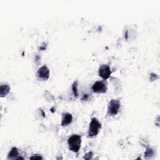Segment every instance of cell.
Segmentation results:
<instances>
[{"mask_svg": "<svg viewBox=\"0 0 160 160\" xmlns=\"http://www.w3.org/2000/svg\"><path fill=\"white\" fill-rule=\"evenodd\" d=\"M19 155V153H18V150L16 147H13L11 150L10 151V152L8 154V159H17L18 156Z\"/></svg>", "mask_w": 160, "mask_h": 160, "instance_id": "9", "label": "cell"}, {"mask_svg": "<svg viewBox=\"0 0 160 160\" xmlns=\"http://www.w3.org/2000/svg\"><path fill=\"white\" fill-rule=\"evenodd\" d=\"M30 159H42L43 158H42L41 156H39V155L36 154V155H34V156L31 157Z\"/></svg>", "mask_w": 160, "mask_h": 160, "instance_id": "12", "label": "cell"}, {"mask_svg": "<svg viewBox=\"0 0 160 160\" xmlns=\"http://www.w3.org/2000/svg\"><path fill=\"white\" fill-rule=\"evenodd\" d=\"M101 128V124L96 118H92L88 129V137L93 138L99 133Z\"/></svg>", "mask_w": 160, "mask_h": 160, "instance_id": "2", "label": "cell"}, {"mask_svg": "<svg viewBox=\"0 0 160 160\" xmlns=\"http://www.w3.org/2000/svg\"><path fill=\"white\" fill-rule=\"evenodd\" d=\"M121 107V103L119 100L112 99L110 101L108 106V114L110 116H115L119 112Z\"/></svg>", "mask_w": 160, "mask_h": 160, "instance_id": "3", "label": "cell"}, {"mask_svg": "<svg viewBox=\"0 0 160 160\" xmlns=\"http://www.w3.org/2000/svg\"><path fill=\"white\" fill-rule=\"evenodd\" d=\"M98 74L100 77H101L104 80L108 79L112 74L111 68L109 65H102L99 66L98 70Z\"/></svg>", "mask_w": 160, "mask_h": 160, "instance_id": "5", "label": "cell"}, {"mask_svg": "<svg viewBox=\"0 0 160 160\" xmlns=\"http://www.w3.org/2000/svg\"><path fill=\"white\" fill-rule=\"evenodd\" d=\"M69 149L75 153H78L81 144V138L78 135H73L68 139Z\"/></svg>", "mask_w": 160, "mask_h": 160, "instance_id": "1", "label": "cell"}, {"mask_svg": "<svg viewBox=\"0 0 160 160\" xmlns=\"http://www.w3.org/2000/svg\"><path fill=\"white\" fill-rule=\"evenodd\" d=\"M72 89H73V94L75 95V96L77 97L78 96V82L75 81L73 86H72Z\"/></svg>", "mask_w": 160, "mask_h": 160, "instance_id": "10", "label": "cell"}, {"mask_svg": "<svg viewBox=\"0 0 160 160\" xmlns=\"http://www.w3.org/2000/svg\"><path fill=\"white\" fill-rule=\"evenodd\" d=\"M93 91L96 93H104L108 89L107 82L105 80L95 82L91 88Z\"/></svg>", "mask_w": 160, "mask_h": 160, "instance_id": "4", "label": "cell"}, {"mask_svg": "<svg viewBox=\"0 0 160 160\" xmlns=\"http://www.w3.org/2000/svg\"><path fill=\"white\" fill-rule=\"evenodd\" d=\"M89 95L88 94H85V96L82 98V100H87L88 99Z\"/></svg>", "mask_w": 160, "mask_h": 160, "instance_id": "13", "label": "cell"}, {"mask_svg": "<svg viewBox=\"0 0 160 160\" xmlns=\"http://www.w3.org/2000/svg\"><path fill=\"white\" fill-rule=\"evenodd\" d=\"M144 157L145 158H147V156H153V154H154V151H153V149H150V148H147V150H146V153H144Z\"/></svg>", "mask_w": 160, "mask_h": 160, "instance_id": "11", "label": "cell"}, {"mask_svg": "<svg viewBox=\"0 0 160 160\" xmlns=\"http://www.w3.org/2000/svg\"><path fill=\"white\" fill-rule=\"evenodd\" d=\"M36 75L39 80L42 81H46L49 78V70L46 65H44L39 68Z\"/></svg>", "mask_w": 160, "mask_h": 160, "instance_id": "6", "label": "cell"}, {"mask_svg": "<svg viewBox=\"0 0 160 160\" xmlns=\"http://www.w3.org/2000/svg\"><path fill=\"white\" fill-rule=\"evenodd\" d=\"M10 90V88L8 85H2L0 87V95L1 97L5 96Z\"/></svg>", "mask_w": 160, "mask_h": 160, "instance_id": "8", "label": "cell"}, {"mask_svg": "<svg viewBox=\"0 0 160 160\" xmlns=\"http://www.w3.org/2000/svg\"><path fill=\"white\" fill-rule=\"evenodd\" d=\"M73 121V116L71 114L66 113L63 115L62 125L63 126H66L70 125Z\"/></svg>", "mask_w": 160, "mask_h": 160, "instance_id": "7", "label": "cell"}]
</instances>
